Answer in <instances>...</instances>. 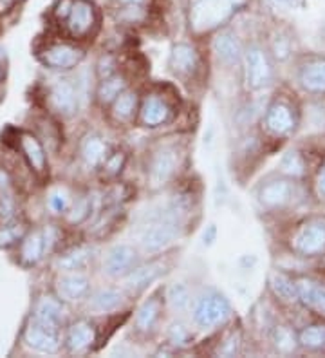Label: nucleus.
I'll return each mask as SVG.
<instances>
[{
	"mask_svg": "<svg viewBox=\"0 0 325 358\" xmlns=\"http://www.w3.org/2000/svg\"><path fill=\"white\" fill-rule=\"evenodd\" d=\"M139 118H141V123L147 125V127L163 125L170 118L168 105L157 96L145 98L143 105H141V110H139Z\"/></svg>",
	"mask_w": 325,
	"mask_h": 358,
	"instance_id": "412c9836",
	"label": "nucleus"
},
{
	"mask_svg": "<svg viewBox=\"0 0 325 358\" xmlns=\"http://www.w3.org/2000/svg\"><path fill=\"white\" fill-rule=\"evenodd\" d=\"M136 264H138L136 250L129 245H117L107 254L105 271H107V275L120 279V277L129 275L130 271L136 268Z\"/></svg>",
	"mask_w": 325,
	"mask_h": 358,
	"instance_id": "1a4fd4ad",
	"label": "nucleus"
},
{
	"mask_svg": "<svg viewBox=\"0 0 325 358\" xmlns=\"http://www.w3.org/2000/svg\"><path fill=\"white\" fill-rule=\"evenodd\" d=\"M295 114L287 103L275 101L266 113V129L275 136H286L295 129Z\"/></svg>",
	"mask_w": 325,
	"mask_h": 358,
	"instance_id": "ddd939ff",
	"label": "nucleus"
},
{
	"mask_svg": "<svg viewBox=\"0 0 325 358\" xmlns=\"http://www.w3.org/2000/svg\"><path fill=\"white\" fill-rule=\"evenodd\" d=\"M172 215H166L165 219H159L157 223L150 224L147 231L141 237V246L148 254H156L159 250L166 248L170 243L179 237V214L172 210Z\"/></svg>",
	"mask_w": 325,
	"mask_h": 358,
	"instance_id": "20e7f679",
	"label": "nucleus"
},
{
	"mask_svg": "<svg viewBox=\"0 0 325 358\" xmlns=\"http://www.w3.org/2000/svg\"><path fill=\"white\" fill-rule=\"evenodd\" d=\"M317 190H318V196L325 197V165L317 178Z\"/></svg>",
	"mask_w": 325,
	"mask_h": 358,
	"instance_id": "a18cd8bd",
	"label": "nucleus"
},
{
	"mask_svg": "<svg viewBox=\"0 0 325 358\" xmlns=\"http://www.w3.org/2000/svg\"><path fill=\"white\" fill-rule=\"evenodd\" d=\"M73 2L74 0H58V4L55 6V11H52V15H55L58 22H64L65 18H67L71 8H73Z\"/></svg>",
	"mask_w": 325,
	"mask_h": 358,
	"instance_id": "79ce46f5",
	"label": "nucleus"
},
{
	"mask_svg": "<svg viewBox=\"0 0 325 358\" xmlns=\"http://www.w3.org/2000/svg\"><path fill=\"white\" fill-rule=\"evenodd\" d=\"M123 301V295L120 289L105 288L94 293V297L91 299V308L96 311H113L116 310Z\"/></svg>",
	"mask_w": 325,
	"mask_h": 358,
	"instance_id": "7c9ffc66",
	"label": "nucleus"
},
{
	"mask_svg": "<svg viewBox=\"0 0 325 358\" xmlns=\"http://www.w3.org/2000/svg\"><path fill=\"white\" fill-rule=\"evenodd\" d=\"M298 82L303 91L325 94V58H309L298 71Z\"/></svg>",
	"mask_w": 325,
	"mask_h": 358,
	"instance_id": "f8f14e48",
	"label": "nucleus"
},
{
	"mask_svg": "<svg viewBox=\"0 0 325 358\" xmlns=\"http://www.w3.org/2000/svg\"><path fill=\"white\" fill-rule=\"evenodd\" d=\"M123 91H127V80L122 75H110L101 80L98 87V100L101 105L113 103Z\"/></svg>",
	"mask_w": 325,
	"mask_h": 358,
	"instance_id": "bb28decb",
	"label": "nucleus"
},
{
	"mask_svg": "<svg viewBox=\"0 0 325 358\" xmlns=\"http://www.w3.org/2000/svg\"><path fill=\"white\" fill-rule=\"evenodd\" d=\"M165 273V266L159 264V262H152V264H147V266L134 268L130 271L129 275L125 277V286L130 289V292H143L145 288H148L154 280L159 279L161 275Z\"/></svg>",
	"mask_w": 325,
	"mask_h": 358,
	"instance_id": "aec40b11",
	"label": "nucleus"
},
{
	"mask_svg": "<svg viewBox=\"0 0 325 358\" xmlns=\"http://www.w3.org/2000/svg\"><path fill=\"white\" fill-rule=\"evenodd\" d=\"M2 78H4V71H2V67H0V83H2Z\"/></svg>",
	"mask_w": 325,
	"mask_h": 358,
	"instance_id": "09e8293b",
	"label": "nucleus"
},
{
	"mask_svg": "<svg viewBox=\"0 0 325 358\" xmlns=\"http://www.w3.org/2000/svg\"><path fill=\"white\" fill-rule=\"evenodd\" d=\"M123 6H143L147 0H117Z\"/></svg>",
	"mask_w": 325,
	"mask_h": 358,
	"instance_id": "de8ad7c7",
	"label": "nucleus"
},
{
	"mask_svg": "<svg viewBox=\"0 0 325 358\" xmlns=\"http://www.w3.org/2000/svg\"><path fill=\"white\" fill-rule=\"evenodd\" d=\"M114 67H116V62H114V58L110 57H103L100 60V64H98V75H100V78H107V76L114 75Z\"/></svg>",
	"mask_w": 325,
	"mask_h": 358,
	"instance_id": "37998d69",
	"label": "nucleus"
},
{
	"mask_svg": "<svg viewBox=\"0 0 325 358\" xmlns=\"http://www.w3.org/2000/svg\"><path fill=\"white\" fill-rule=\"evenodd\" d=\"M298 344L312 351L325 348V326L317 324V326H308L305 329H302L298 335Z\"/></svg>",
	"mask_w": 325,
	"mask_h": 358,
	"instance_id": "2f4dec72",
	"label": "nucleus"
},
{
	"mask_svg": "<svg viewBox=\"0 0 325 358\" xmlns=\"http://www.w3.org/2000/svg\"><path fill=\"white\" fill-rule=\"evenodd\" d=\"M96 341V333L89 322H76L69 328L67 333V348L73 353H78V351L87 350L89 345H92V342Z\"/></svg>",
	"mask_w": 325,
	"mask_h": 358,
	"instance_id": "b1692460",
	"label": "nucleus"
},
{
	"mask_svg": "<svg viewBox=\"0 0 325 358\" xmlns=\"http://www.w3.org/2000/svg\"><path fill=\"white\" fill-rule=\"evenodd\" d=\"M159 311H161L159 301L150 299V301L145 302L143 306L139 308L138 315H136V328H138V331L141 333L152 331L154 326H156L157 319H159Z\"/></svg>",
	"mask_w": 325,
	"mask_h": 358,
	"instance_id": "c85d7f7f",
	"label": "nucleus"
},
{
	"mask_svg": "<svg viewBox=\"0 0 325 358\" xmlns=\"http://www.w3.org/2000/svg\"><path fill=\"white\" fill-rule=\"evenodd\" d=\"M296 288H298V301L303 306L311 308L312 311L325 317V284L311 279H300Z\"/></svg>",
	"mask_w": 325,
	"mask_h": 358,
	"instance_id": "f3484780",
	"label": "nucleus"
},
{
	"mask_svg": "<svg viewBox=\"0 0 325 358\" xmlns=\"http://www.w3.org/2000/svg\"><path fill=\"white\" fill-rule=\"evenodd\" d=\"M24 237V227L22 224H13V227H4L0 230V248H9L15 243Z\"/></svg>",
	"mask_w": 325,
	"mask_h": 358,
	"instance_id": "4c0bfd02",
	"label": "nucleus"
},
{
	"mask_svg": "<svg viewBox=\"0 0 325 358\" xmlns=\"http://www.w3.org/2000/svg\"><path fill=\"white\" fill-rule=\"evenodd\" d=\"M24 341L29 348L40 351V353H57L60 350L62 342L58 328L38 322V320H33L29 324V328L26 329V335H24Z\"/></svg>",
	"mask_w": 325,
	"mask_h": 358,
	"instance_id": "6e6552de",
	"label": "nucleus"
},
{
	"mask_svg": "<svg viewBox=\"0 0 325 358\" xmlns=\"http://www.w3.org/2000/svg\"><path fill=\"white\" fill-rule=\"evenodd\" d=\"M51 107L62 116H73L78 109V92L69 80H58L49 91Z\"/></svg>",
	"mask_w": 325,
	"mask_h": 358,
	"instance_id": "9b49d317",
	"label": "nucleus"
},
{
	"mask_svg": "<svg viewBox=\"0 0 325 358\" xmlns=\"http://www.w3.org/2000/svg\"><path fill=\"white\" fill-rule=\"evenodd\" d=\"M213 51L217 52L219 60L226 64V66H235L244 57L243 45H240L237 36L230 33V31L219 33L213 38Z\"/></svg>",
	"mask_w": 325,
	"mask_h": 358,
	"instance_id": "dca6fc26",
	"label": "nucleus"
},
{
	"mask_svg": "<svg viewBox=\"0 0 325 358\" xmlns=\"http://www.w3.org/2000/svg\"><path fill=\"white\" fill-rule=\"evenodd\" d=\"M136 107H138V94L130 91H123L116 100L113 101V114L116 120L127 122L134 116Z\"/></svg>",
	"mask_w": 325,
	"mask_h": 358,
	"instance_id": "c756f323",
	"label": "nucleus"
},
{
	"mask_svg": "<svg viewBox=\"0 0 325 358\" xmlns=\"http://www.w3.org/2000/svg\"><path fill=\"white\" fill-rule=\"evenodd\" d=\"M15 212H17V201L11 190V183L8 176L0 172V221L8 223L9 219L15 217Z\"/></svg>",
	"mask_w": 325,
	"mask_h": 358,
	"instance_id": "cd10ccee",
	"label": "nucleus"
},
{
	"mask_svg": "<svg viewBox=\"0 0 325 358\" xmlns=\"http://www.w3.org/2000/svg\"><path fill=\"white\" fill-rule=\"evenodd\" d=\"M247 0H192L188 20L195 33H206L230 20Z\"/></svg>",
	"mask_w": 325,
	"mask_h": 358,
	"instance_id": "f257e3e1",
	"label": "nucleus"
},
{
	"mask_svg": "<svg viewBox=\"0 0 325 358\" xmlns=\"http://www.w3.org/2000/svg\"><path fill=\"white\" fill-rule=\"evenodd\" d=\"M17 0H0V13H6L9 9L13 8Z\"/></svg>",
	"mask_w": 325,
	"mask_h": 358,
	"instance_id": "49530a36",
	"label": "nucleus"
},
{
	"mask_svg": "<svg viewBox=\"0 0 325 358\" xmlns=\"http://www.w3.org/2000/svg\"><path fill=\"white\" fill-rule=\"evenodd\" d=\"M269 286H271L273 293L280 301L287 302V304L298 302V288H296V282H293L284 273H273V275L269 277Z\"/></svg>",
	"mask_w": 325,
	"mask_h": 358,
	"instance_id": "a878e982",
	"label": "nucleus"
},
{
	"mask_svg": "<svg viewBox=\"0 0 325 358\" xmlns=\"http://www.w3.org/2000/svg\"><path fill=\"white\" fill-rule=\"evenodd\" d=\"M289 38H286V36H277L273 40V52L278 60H286L289 57Z\"/></svg>",
	"mask_w": 325,
	"mask_h": 358,
	"instance_id": "a19ab883",
	"label": "nucleus"
},
{
	"mask_svg": "<svg viewBox=\"0 0 325 358\" xmlns=\"http://www.w3.org/2000/svg\"><path fill=\"white\" fill-rule=\"evenodd\" d=\"M125 162H127V156L123 152L108 154V157L103 163V174L107 176V178H116V176H120V172L123 171Z\"/></svg>",
	"mask_w": 325,
	"mask_h": 358,
	"instance_id": "c9c22d12",
	"label": "nucleus"
},
{
	"mask_svg": "<svg viewBox=\"0 0 325 358\" xmlns=\"http://www.w3.org/2000/svg\"><path fill=\"white\" fill-rule=\"evenodd\" d=\"M280 171L289 178H302L305 174V162L298 150H289L282 157Z\"/></svg>",
	"mask_w": 325,
	"mask_h": 358,
	"instance_id": "473e14b6",
	"label": "nucleus"
},
{
	"mask_svg": "<svg viewBox=\"0 0 325 358\" xmlns=\"http://www.w3.org/2000/svg\"><path fill=\"white\" fill-rule=\"evenodd\" d=\"M87 259H89V252L87 250H74V252L65 255L64 259H60V268H64L67 271L80 270V268H83L87 264Z\"/></svg>",
	"mask_w": 325,
	"mask_h": 358,
	"instance_id": "f704fd0d",
	"label": "nucleus"
},
{
	"mask_svg": "<svg viewBox=\"0 0 325 358\" xmlns=\"http://www.w3.org/2000/svg\"><path fill=\"white\" fill-rule=\"evenodd\" d=\"M82 156L87 165L92 166V169L101 166L108 157V145L100 136H87L85 141L82 143Z\"/></svg>",
	"mask_w": 325,
	"mask_h": 358,
	"instance_id": "5701e85b",
	"label": "nucleus"
},
{
	"mask_svg": "<svg viewBox=\"0 0 325 358\" xmlns=\"http://www.w3.org/2000/svg\"><path fill=\"white\" fill-rule=\"evenodd\" d=\"M231 306L228 299L221 293L210 292L195 302L194 322L203 329L215 328L219 324L230 319Z\"/></svg>",
	"mask_w": 325,
	"mask_h": 358,
	"instance_id": "f03ea898",
	"label": "nucleus"
},
{
	"mask_svg": "<svg viewBox=\"0 0 325 358\" xmlns=\"http://www.w3.org/2000/svg\"><path fill=\"white\" fill-rule=\"evenodd\" d=\"M168 341L172 342L173 345H187L190 344L192 335L182 324H173L172 328L168 329Z\"/></svg>",
	"mask_w": 325,
	"mask_h": 358,
	"instance_id": "58836bf2",
	"label": "nucleus"
},
{
	"mask_svg": "<svg viewBox=\"0 0 325 358\" xmlns=\"http://www.w3.org/2000/svg\"><path fill=\"white\" fill-rule=\"evenodd\" d=\"M62 24L73 38H83L89 35L96 26V9L91 0H74L69 15Z\"/></svg>",
	"mask_w": 325,
	"mask_h": 358,
	"instance_id": "423d86ee",
	"label": "nucleus"
},
{
	"mask_svg": "<svg viewBox=\"0 0 325 358\" xmlns=\"http://www.w3.org/2000/svg\"><path fill=\"white\" fill-rule=\"evenodd\" d=\"M275 6H280V8H287V9H303L305 8V0H271Z\"/></svg>",
	"mask_w": 325,
	"mask_h": 358,
	"instance_id": "c03bdc74",
	"label": "nucleus"
},
{
	"mask_svg": "<svg viewBox=\"0 0 325 358\" xmlns=\"http://www.w3.org/2000/svg\"><path fill=\"white\" fill-rule=\"evenodd\" d=\"M178 169V154L173 150L165 149L159 150L156 156L152 157L150 163V185L154 188H159L170 181Z\"/></svg>",
	"mask_w": 325,
	"mask_h": 358,
	"instance_id": "4468645a",
	"label": "nucleus"
},
{
	"mask_svg": "<svg viewBox=\"0 0 325 358\" xmlns=\"http://www.w3.org/2000/svg\"><path fill=\"white\" fill-rule=\"evenodd\" d=\"M293 248L303 257H317L325 252V224L322 221L305 223L293 239Z\"/></svg>",
	"mask_w": 325,
	"mask_h": 358,
	"instance_id": "39448f33",
	"label": "nucleus"
},
{
	"mask_svg": "<svg viewBox=\"0 0 325 358\" xmlns=\"http://www.w3.org/2000/svg\"><path fill=\"white\" fill-rule=\"evenodd\" d=\"M45 236L43 231L35 230L27 234L24 239H22L20 246V261L24 266H33L42 259L43 252H45Z\"/></svg>",
	"mask_w": 325,
	"mask_h": 358,
	"instance_id": "4be33fe9",
	"label": "nucleus"
},
{
	"mask_svg": "<svg viewBox=\"0 0 325 358\" xmlns=\"http://www.w3.org/2000/svg\"><path fill=\"white\" fill-rule=\"evenodd\" d=\"M170 67L178 75L190 76L194 75L199 67V55L190 44H178L173 45L172 55H170Z\"/></svg>",
	"mask_w": 325,
	"mask_h": 358,
	"instance_id": "a211bd4d",
	"label": "nucleus"
},
{
	"mask_svg": "<svg viewBox=\"0 0 325 358\" xmlns=\"http://www.w3.org/2000/svg\"><path fill=\"white\" fill-rule=\"evenodd\" d=\"M62 315H64V308H62L60 301L52 297H43L35 310V320L60 328Z\"/></svg>",
	"mask_w": 325,
	"mask_h": 358,
	"instance_id": "393cba45",
	"label": "nucleus"
},
{
	"mask_svg": "<svg viewBox=\"0 0 325 358\" xmlns=\"http://www.w3.org/2000/svg\"><path fill=\"white\" fill-rule=\"evenodd\" d=\"M273 80V67L268 52L260 45H250L244 52V82L252 91H259Z\"/></svg>",
	"mask_w": 325,
	"mask_h": 358,
	"instance_id": "7ed1b4c3",
	"label": "nucleus"
},
{
	"mask_svg": "<svg viewBox=\"0 0 325 358\" xmlns=\"http://www.w3.org/2000/svg\"><path fill=\"white\" fill-rule=\"evenodd\" d=\"M275 344H277V350L282 351V353H291L296 348V338L287 328H278L277 333H275Z\"/></svg>",
	"mask_w": 325,
	"mask_h": 358,
	"instance_id": "e433bc0d",
	"label": "nucleus"
},
{
	"mask_svg": "<svg viewBox=\"0 0 325 358\" xmlns=\"http://www.w3.org/2000/svg\"><path fill=\"white\" fill-rule=\"evenodd\" d=\"M38 58L49 69L67 71L76 67L83 60V51L69 44H55L38 52Z\"/></svg>",
	"mask_w": 325,
	"mask_h": 358,
	"instance_id": "0eeeda50",
	"label": "nucleus"
},
{
	"mask_svg": "<svg viewBox=\"0 0 325 358\" xmlns=\"http://www.w3.org/2000/svg\"><path fill=\"white\" fill-rule=\"evenodd\" d=\"M71 199L67 196V192L64 190H57V192H52L51 197H49V206L51 210H55L57 214H65L67 210H69Z\"/></svg>",
	"mask_w": 325,
	"mask_h": 358,
	"instance_id": "ea45409f",
	"label": "nucleus"
},
{
	"mask_svg": "<svg viewBox=\"0 0 325 358\" xmlns=\"http://www.w3.org/2000/svg\"><path fill=\"white\" fill-rule=\"evenodd\" d=\"M295 188L287 179H271L260 187L259 199L266 208H282L293 199Z\"/></svg>",
	"mask_w": 325,
	"mask_h": 358,
	"instance_id": "9d476101",
	"label": "nucleus"
},
{
	"mask_svg": "<svg viewBox=\"0 0 325 358\" xmlns=\"http://www.w3.org/2000/svg\"><path fill=\"white\" fill-rule=\"evenodd\" d=\"M168 302L175 311L187 310L190 304V292L185 284H173L168 289Z\"/></svg>",
	"mask_w": 325,
	"mask_h": 358,
	"instance_id": "72a5a7b5",
	"label": "nucleus"
},
{
	"mask_svg": "<svg viewBox=\"0 0 325 358\" xmlns=\"http://www.w3.org/2000/svg\"><path fill=\"white\" fill-rule=\"evenodd\" d=\"M18 143H20V150L26 157L27 165L31 166V171L38 176H45V172H48V157H45V150H43L38 138H35L29 132H22L18 136Z\"/></svg>",
	"mask_w": 325,
	"mask_h": 358,
	"instance_id": "2eb2a0df",
	"label": "nucleus"
},
{
	"mask_svg": "<svg viewBox=\"0 0 325 358\" xmlns=\"http://www.w3.org/2000/svg\"><path fill=\"white\" fill-rule=\"evenodd\" d=\"M89 288H91L89 279L85 275H80V273L64 275L57 282L58 297L65 302L80 301V299H83L89 293Z\"/></svg>",
	"mask_w": 325,
	"mask_h": 358,
	"instance_id": "6ab92c4d",
	"label": "nucleus"
}]
</instances>
